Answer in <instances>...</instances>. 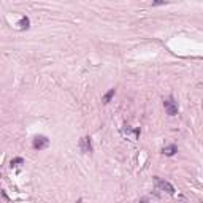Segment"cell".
Listing matches in <instances>:
<instances>
[{
	"label": "cell",
	"mask_w": 203,
	"mask_h": 203,
	"mask_svg": "<svg viewBox=\"0 0 203 203\" xmlns=\"http://www.w3.org/2000/svg\"><path fill=\"white\" fill-rule=\"evenodd\" d=\"M164 108H165L168 116H176L178 114V103L174 102L173 97H167V99H164Z\"/></svg>",
	"instance_id": "cell-1"
},
{
	"label": "cell",
	"mask_w": 203,
	"mask_h": 203,
	"mask_svg": "<svg viewBox=\"0 0 203 203\" xmlns=\"http://www.w3.org/2000/svg\"><path fill=\"white\" fill-rule=\"evenodd\" d=\"M114 94H116V89H114V87H113V89H110V90H108V92H107V94H105V95H103V99H102V102H103L105 105H108V103L111 102V99H113V97H114Z\"/></svg>",
	"instance_id": "cell-7"
},
{
	"label": "cell",
	"mask_w": 203,
	"mask_h": 203,
	"mask_svg": "<svg viewBox=\"0 0 203 203\" xmlns=\"http://www.w3.org/2000/svg\"><path fill=\"white\" fill-rule=\"evenodd\" d=\"M18 27H19V30H27L30 27V19L24 16V18H21V21L18 22Z\"/></svg>",
	"instance_id": "cell-6"
},
{
	"label": "cell",
	"mask_w": 203,
	"mask_h": 203,
	"mask_svg": "<svg viewBox=\"0 0 203 203\" xmlns=\"http://www.w3.org/2000/svg\"><path fill=\"white\" fill-rule=\"evenodd\" d=\"M176 152H178V146L176 144H168V146H165V148L162 149V154H165V156H168V157L174 156Z\"/></svg>",
	"instance_id": "cell-5"
},
{
	"label": "cell",
	"mask_w": 203,
	"mask_h": 203,
	"mask_svg": "<svg viewBox=\"0 0 203 203\" xmlns=\"http://www.w3.org/2000/svg\"><path fill=\"white\" fill-rule=\"evenodd\" d=\"M80 151L83 154H90L92 152V141H90V137H83L80 140Z\"/></svg>",
	"instance_id": "cell-4"
},
{
	"label": "cell",
	"mask_w": 203,
	"mask_h": 203,
	"mask_svg": "<svg viewBox=\"0 0 203 203\" xmlns=\"http://www.w3.org/2000/svg\"><path fill=\"white\" fill-rule=\"evenodd\" d=\"M138 203H148V198H141V200H140Z\"/></svg>",
	"instance_id": "cell-10"
},
{
	"label": "cell",
	"mask_w": 203,
	"mask_h": 203,
	"mask_svg": "<svg viewBox=\"0 0 203 203\" xmlns=\"http://www.w3.org/2000/svg\"><path fill=\"white\" fill-rule=\"evenodd\" d=\"M154 183H156V187L159 189V191H164V192L170 194V195H174V187L168 183V181H164L159 176H154Z\"/></svg>",
	"instance_id": "cell-2"
},
{
	"label": "cell",
	"mask_w": 203,
	"mask_h": 203,
	"mask_svg": "<svg viewBox=\"0 0 203 203\" xmlns=\"http://www.w3.org/2000/svg\"><path fill=\"white\" fill-rule=\"evenodd\" d=\"M24 164V159L22 157H15V159H11L10 160V167L13 168V167H19V165H22Z\"/></svg>",
	"instance_id": "cell-8"
},
{
	"label": "cell",
	"mask_w": 203,
	"mask_h": 203,
	"mask_svg": "<svg viewBox=\"0 0 203 203\" xmlns=\"http://www.w3.org/2000/svg\"><path fill=\"white\" fill-rule=\"evenodd\" d=\"M76 203H83V200H81V198H80V200H78V201H76Z\"/></svg>",
	"instance_id": "cell-11"
},
{
	"label": "cell",
	"mask_w": 203,
	"mask_h": 203,
	"mask_svg": "<svg viewBox=\"0 0 203 203\" xmlns=\"http://www.w3.org/2000/svg\"><path fill=\"white\" fill-rule=\"evenodd\" d=\"M167 3H168V2H164V0H162V2H152L151 5L152 6H160V5H167Z\"/></svg>",
	"instance_id": "cell-9"
},
{
	"label": "cell",
	"mask_w": 203,
	"mask_h": 203,
	"mask_svg": "<svg viewBox=\"0 0 203 203\" xmlns=\"http://www.w3.org/2000/svg\"><path fill=\"white\" fill-rule=\"evenodd\" d=\"M48 146H49V138L45 137V135H37V137H33V141H32V148L33 149H46Z\"/></svg>",
	"instance_id": "cell-3"
}]
</instances>
